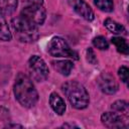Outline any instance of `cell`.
<instances>
[{
	"mask_svg": "<svg viewBox=\"0 0 129 129\" xmlns=\"http://www.w3.org/2000/svg\"><path fill=\"white\" fill-rule=\"evenodd\" d=\"M111 108L113 109V111L121 114V115H124L126 117H128V112H129V107H128V103L126 101H123V100H119V101H116L112 104Z\"/></svg>",
	"mask_w": 129,
	"mask_h": 129,
	"instance_id": "obj_16",
	"label": "cell"
},
{
	"mask_svg": "<svg viewBox=\"0 0 129 129\" xmlns=\"http://www.w3.org/2000/svg\"><path fill=\"white\" fill-rule=\"evenodd\" d=\"M87 59L89 60V62L95 64L97 62V57L95 55V52L92 48H88L87 49Z\"/></svg>",
	"mask_w": 129,
	"mask_h": 129,
	"instance_id": "obj_20",
	"label": "cell"
},
{
	"mask_svg": "<svg viewBox=\"0 0 129 129\" xmlns=\"http://www.w3.org/2000/svg\"><path fill=\"white\" fill-rule=\"evenodd\" d=\"M95 5L102 11L111 12L114 8L113 0H94Z\"/></svg>",
	"mask_w": 129,
	"mask_h": 129,
	"instance_id": "obj_17",
	"label": "cell"
},
{
	"mask_svg": "<svg viewBox=\"0 0 129 129\" xmlns=\"http://www.w3.org/2000/svg\"><path fill=\"white\" fill-rule=\"evenodd\" d=\"M52 67L55 71H57L60 75L62 76H69L74 68V63L73 61L69 60V59H64V60H56V61H52Z\"/></svg>",
	"mask_w": 129,
	"mask_h": 129,
	"instance_id": "obj_11",
	"label": "cell"
},
{
	"mask_svg": "<svg viewBox=\"0 0 129 129\" xmlns=\"http://www.w3.org/2000/svg\"><path fill=\"white\" fill-rule=\"evenodd\" d=\"M29 78L36 82H42L48 77V68L45 61L37 55H32L27 63Z\"/></svg>",
	"mask_w": 129,
	"mask_h": 129,
	"instance_id": "obj_6",
	"label": "cell"
},
{
	"mask_svg": "<svg viewBox=\"0 0 129 129\" xmlns=\"http://www.w3.org/2000/svg\"><path fill=\"white\" fill-rule=\"evenodd\" d=\"M68 1L70 6L84 19L88 21H92L95 18V14L92 8L84 0H68Z\"/></svg>",
	"mask_w": 129,
	"mask_h": 129,
	"instance_id": "obj_9",
	"label": "cell"
},
{
	"mask_svg": "<svg viewBox=\"0 0 129 129\" xmlns=\"http://www.w3.org/2000/svg\"><path fill=\"white\" fill-rule=\"evenodd\" d=\"M20 15L35 25H41L46 16L43 0H23V8Z\"/></svg>",
	"mask_w": 129,
	"mask_h": 129,
	"instance_id": "obj_4",
	"label": "cell"
},
{
	"mask_svg": "<svg viewBox=\"0 0 129 129\" xmlns=\"http://www.w3.org/2000/svg\"><path fill=\"white\" fill-rule=\"evenodd\" d=\"M61 89L74 108L85 109L89 105V94L79 82L69 81L62 85Z\"/></svg>",
	"mask_w": 129,
	"mask_h": 129,
	"instance_id": "obj_3",
	"label": "cell"
},
{
	"mask_svg": "<svg viewBox=\"0 0 129 129\" xmlns=\"http://www.w3.org/2000/svg\"><path fill=\"white\" fill-rule=\"evenodd\" d=\"M11 25L15 33V37L22 42H33L39 37L37 25L19 15L12 19Z\"/></svg>",
	"mask_w": 129,
	"mask_h": 129,
	"instance_id": "obj_2",
	"label": "cell"
},
{
	"mask_svg": "<svg viewBox=\"0 0 129 129\" xmlns=\"http://www.w3.org/2000/svg\"><path fill=\"white\" fill-rule=\"evenodd\" d=\"M106 28L112 32V33H115V34H120V33H123L125 31V28L123 25H121L120 23L116 22L115 20L111 19V18H107L104 22Z\"/></svg>",
	"mask_w": 129,
	"mask_h": 129,
	"instance_id": "obj_14",
	"label": "cell"
},
{
	"mask_svg": "<svg viewBox=\"0 0 129 129\" xmlns=\"http://www.w3.org/2000/svg\"><path fill=\"white\" fill-rule=\"evenodd\" d=\"M11 39V32L9 29V26L3 16L2 13H0V40L8 41Z\"/></svg>",
	"mask_w": 129,
	"mask_h": 129,
	"instance_id": "obj_13",
	"label": "cell"
},
{
	"mask_svg": "<svg viewBox=\"0 0 129 129\" xmlns=\"http://www.w3.org/2000/svg\"><path fill=\"white\" fill-rule=\"evenodd\" d=\"M48 52L55 57H70L78 59V54L71 49L67 41L58 36L52 37L47 45Z\"/></svg>",
	"mask_w": 129,
	"mask_h": 129,
	"instance_id": "obj_5",
	"label": "cell"
},
{
	"mask_svg": "<svg viewBox=\"0 0 129 129\" xmlns=\"http://www.w3.org/2000/svg\"><path fill=\"white\" fill-rule=\"evenodd\" d=\"M98 85L100 89L109 95L115 94L118 90V84L114 77L109 73H102L98 78Z\"/></svg>",
	"mask_w": 129,
	"mask_h": 129,
	"instance_id": "obj_8",
	"label": "cell"
},
{
	"mask_svg": "<svg viewBox=\"0 0 129 129\" xmlns=\"http://www.w3.org/2000/svg\"><path fill=\"white\" fill-rule=\"evenodd\" d=\"M17 0H0V13L3 15L12 14L17 7Z\"/></svg>",
	"mask_w": 129,
	"mask_h": 129,
	"instance_id": "obj_12",
	"label": "cell"
},
{
	"mask_svg": "<svg viewBox=\"0 0 129 129\" xmlns=\"http://www.w3.org/2000/svg\"><path fill=\"white\" fill-rule=\"evenodd\" d=\"M93 44H94V46H96L97 48H99L101 50L107 49L109 47V43H108L107 39L104 36H97V37H95L93 39Z\"/></svg>",
	"mask_w": 129,
	"mask_h": 129,
	"instance_id": "obj_18",
	"label": "cell"
},
{
	"mask_svg": "<svg viewBox=\"0 0 129 129\" xmlns=\"http://www.w3.org/2000/svg\"><path fill=\"white\" fill-rule=\"evenodd\" d=\"M13 91L18 103L25 108L33 107L38 100V94L31 79L23 73L17 75Z\"/></svg>",
	"mask_w": 129,
	"mask_h": 129,
	"instance_id": "obj_1",
	"label": "cell"
},
{
	"mask_svg": "<svg viewBox=\"0 0 129 129\" xmlns=\"http://www.w3.org/2000/svg\"><path fill=\"white\" fill-rule=\"evenodd\" d=\"M101 121L108 128H127L128 126V118L115 111L104 113Z\"/></svg>",
	"mask_w": 129,
	"mask_h": 129,
	"instance_id": "obj_7",
	"label": "cell"
},
{
	"mask_svg": "<svg viewBox=\"0 0 129 129\" xmlns=\"http://www.w3.org/2000/svg\"><path fill=\"white\" fill-rule=\"evenodd\" d=\"M112 43L116 46L117 50L123 54H128L129 53V46H128V43L127 41L122 38V37H113L111 39Z\"/></svg>",
	"mask_w": 129,
	"mask_h": 129,
	"instance_id": "obj_15",
	"label": "cell"
},
{
	"mask_svg": "<svg viewBox=\"0 0 129 129\" xmlns=\"http://www.w3.org/2000/svg\"><path fill=\"white\" fill-rule=\"evenodd\" d=\"M129 73V71H128V69H127V67H121L120 69H119V71H118V75H119V77H120V79H121V81L123 82V83H127V81H128V74Z\"/></svg>",
	"mask_w": 129,
	"mask_h": 129,
	"instance_id": "obj_19",
	"label": "cell"
},
{
	"mask_svg": "<svg viewBox=\"0 0 129 129\" xmlns=\"http://www.w3.org/2000/svg\"><path fill=\"white\" fill-rule=\"evenodd\" d=\"M49 104L52 108V110L58 114V115H62L66 111V104L64 101L61 99V97H59V95H57L56 93H51L49 96Z\"/></svg>",
	"mask_w": 129,
	"mask_h": 129,
	"instance_id": "obj_10",
	"label": "cell"
}]
</instances>
